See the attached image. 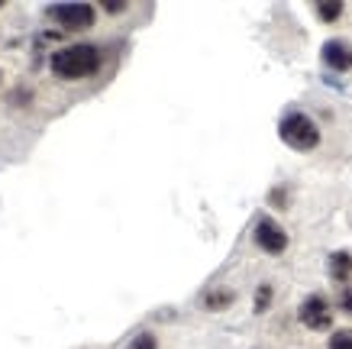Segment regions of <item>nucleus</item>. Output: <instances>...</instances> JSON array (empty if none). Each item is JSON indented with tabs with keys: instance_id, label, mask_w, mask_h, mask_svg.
<instances>
[{
	"instance_id": "nucleus-5",
	"label": "nucleus",
	"mask_w": 352,
	"mask_h": 349,
	"mask_svg": "<svg viewBox=\"0 0 352 349\" xmlns=\"http://www.w3.org/2000/svg\"><path fill=\"white\" fill-rule=\"evenodd\" d=\"M49 17H52L62 30H91L97 20V13L91 3H58V7L49 10Z\"/></svg>"
},
{
	"instance_id": "nucleus-3",
	"label": "nucleus",
	"mask_w": 352,
	"mask_h": 349,
	"mask_svg": "<svg viewBox=\"0 0 352 349\" xmlns=\"http://www.w3.org/2000/svg\"><path fill=\"white\" fill-rule=\"evenodd\" d=\"M298 320L307 330H314V333L330 330L333 327V307H330V301H327V295L314 291V295L304 297V301H300V307H298Z\"/></svg>"
},
{
	"instance_id": "nucleus-10",
	"label": "nucleus",
	"mask_w": 352,
	"mask_h": 349,
	"mask_svg": "<svg viewBox=\"0 0 352 349\" xmlns=\"http://www.w3.org/2000/svg\"><path fill=\"white\" fill-rule=\"evenodd\" d=\"M327 349H352V330H336L330 337V343H327Z\"/></svg>"
},
{
	"instance_id": "nucleus-12",
	"label": "nucleus",
	"mask_w": 352,
	"mask_h": 349,
	"mask_svg": "<svg viewBox=\"0 0 352 349\" xmlns=\"http://www.w3.org/2000/svg\"><path fill=\"white\" fill-rule=\"evenodd\" d=\"M336 304H340L342 314H349V317H352V282L340 288V295H336Z\"/></svg>"
},
{
	"instance_id": "nucleus-7",
	"label": "nucleus",
	"mask_w": 352,
	"mask_h": 349,
	"mask_svg": "<svg viewBox=\"0 0 352 349\" xmlns=\"http://www.w3.org/2000/svg\"><path fill=\"white\" fill-rule=\"evenodd\" d=\"M330 278L336 285H349V278H352V253L349 249H340V253L330 255Z\"/></svg>"
},
{
	"instance_id": "nucleus-16",
	"label": "nucleus",
	"mask_w": 352,
	"mask_h": 349,
	"mask_svg": "<svg viewBox=\"0 0 352 349\" xmlns=\"http://www.w3.org/2000/svg\"><path fill=\"white\" fill-rule=\"evenodd\" d=\"M0 81H3V72H0Z\"/></svg>"
},
{
	"instance_id": "nucleus-9",
	"label": "nucleus",
	"mask_w": 352,
	"mask_h": 349,
	"mask_svg": "<svg viewBox=\"0 0 352 349\" xmlns=\"http://www.w3.org/2000/svg\"><path fill=\"white\" fill-rule=\"evenodd\" d=\"M317 17H320L323 23H333L342 17V3L340 0H323V3H317Z\"/></svg>"
},
{
	"instance_id": "nucleus-8",
	"label": "nucleus",
	"mask_w": 352,
	"mask_h": 349,
	"mask_svg": "<svg viewBox=\"0 0 352 349\" xmlns=\"http://www.w3.org/2000/svg\"><path fill=\"white\" fill-rule=\"evenodd\" d=\"M233 301H236V295L230 288H214V291L204 295V307H207V310H226Z\"/></svg>"
},
{
	"instance_id": "nucleus-1",
	"label": "nucleus",
	"mask_w": 352,
	"mask_h": 349,
	"mask_svg": "<svg viewBox=\"0 0 352 349\" xmlns=\"http://www.w3.org/2000/svg\"><path fill=\"white\" fill-rule=\"evenodd\" d=\"M104 65V52L91 43H75L65 45L52 55V72L58 78H68V81H81V78H91V74L100 72Z\"/></svg>"
},
{
	"instance_id": "nucleus-17",
	"label": "nucleus",
	"mask_w": 352,
	"mask_h": 349,
	"mask_svg": "<svg viewBox=\"0 0 352 349\" xmlns=\"http://www.w3.org/2000/svg\"><path fill=\"white\" fill-rule=\"evenodd\" d=\"M0 7H3V3H0Z\"/></svg>"
},
{
	"instance_id": "nucleus-14",
	"label": "nucleus",
	"mask_w": 352,
	"mask_h": 349,
	"mask_svg": "<svg viewBox=\"0 0 352 349\" xmlns=\"http://www.w3.org/2000/svg\"><path fill=\"white\" fill-rule=\"evenodd\" d=\"M104 10L107 13H123L126 10V0H104Z\"/></svg>"
},
{
	"instance_id": "nucleus-13",
	"label": "nucleus",
	"mask_w": 352,
	"mask_h": 349,
	"mask_svg": "<svg viewBox=\"0 0 352 349\" xmlns=\"http://www.w3.org/2000/svg\"><path fill=\"white\" fill-rule=\"evenodd\" d=\"M129 349H159V339L152 337V333H139V337L129 343Z\"/></svg>"
},
{
	"instance_id": "nucleus-11",
	"label": "nucleus",
	"mask_w": 352,
	"mask_h": 349,
	"mask_svg": "<svg viewBox=\"0 0 352 349\" xmlns=\"http://www.w3.org/2000/svg\"><path fill=\"white\" fill-rule=\"evenodd\" d=\"M272 297H275V288H272V285H258V291H256V314H262V310L272 304Z\"/></svg>"
},
{
	"instance_id": "nucleus-15",
	"label": "nucleus",
	"mask_w": 352,
	"mask_h": 349,
	"mask_svg": "<svg viewBox=\"0 0 352 349\" xmlns=\"http://www.w3.org/2000/svg\"><path fill=\"white\" fill-rule=\"evenodd\" d=\"M272 204H278V207L285 204V188H275V191H272Z\"/></svg>"
},
{
	"instance_id": "nucleus-2",
	"label": "nucleus",
	"mask_w": 352,
	"mask_h": 349,
	"mask_svg": "<svg viewBox=\"0 0 352 349\" xmlns=\"http://www.w3.org/2000/svg\"><path fill=\"white\" fill-rule=\"evenodd\" d=\"M278 136H281L285 146L298 149V152H310V149L320 146V127L307 114H300V110H288V114L281 116Z\"/></svg>"
},
{
	"instance_id": "nucleus-6",
	"label": "nucleus",
	"mask_w": 352,
	"mask_h": 349,
	"mask_svg": "<svg viewBox=\"0 0 352 349\" xmlns=\"http://www.w3.org/2000/svg\"><path fill=\"white\" fill-rule=\"evenodd\" d=\"M320 59L333 72H352V43L346 39H327L320 49Z\"/></svg>"
},
{
	"instance_id": "nucleus-4",
	"label": "nucleus",
	"mask_w": 352,
	"mask_h": 349,
	"mask_svg": "<svg viewBox=\"0 0 352 349\" xmlns=\"http://www.w3.org/2000/svg\"><path fill=\"white\" fill-rule=\"evenodd\" d=\"M252 240H256V246L268 255H281L288 249V233H285V226L278 220H272V217H258L256 230H252Z\"/></svg>"
}]
</instances>
